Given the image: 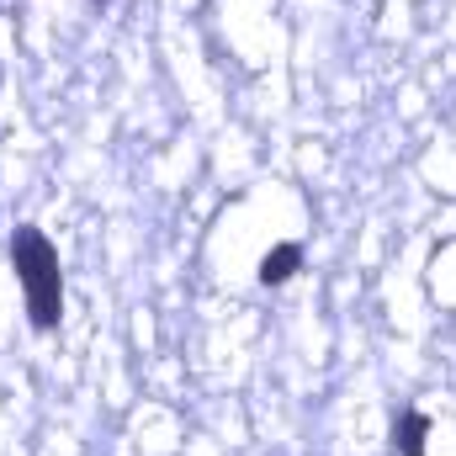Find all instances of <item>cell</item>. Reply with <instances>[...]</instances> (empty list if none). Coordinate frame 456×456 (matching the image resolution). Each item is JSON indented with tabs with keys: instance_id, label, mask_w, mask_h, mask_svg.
<instances>
[{
	"instance_id": "cell-4",
	"label": "cell",
	"mask_w": 456,
	"mask_h": 456,
	"mask_svg": "<svg viewBox=\"0 0 456 456\" xmlns=\"http://www.w3.org/2000/svg\"><path fill=\"white\" fill-rule=\"evenodd\" d=\"M96 5H107V0H96Z\"/></svg>"
},
{
	"instance_id": "cell-2",
	"label": "cell",
	"mask_w": 456,
	"mask_h": 456,
	"mask_svg": "<svg viewBox=\"0 0 456 456\" xmlns=\"http://www.w3.org/2000/svg\"><path fill=\"white\" fill-rule=\"evenodd\" d=\"M297 265H303V244H276V249L260 260V281H265V287H281V281L297 276Z\"/></svg>"
},
{
	"instance_id": "cell-1",
	"label": "cell",
	"mask_w": 456,
	"mask_h": 456,
	"mask_svg": "<svg viewBox=\"0 0 456 456\" xmlns=\"http://www.w3.org/2000/svg\"><path fill=\"white\" fill-rule=\"evenodd\" d=\"M11 271L27 292V319L32 330H59L64 319V271H59V249L48 244V233L32 224H21L11 233Z\"/></svg>"
},
{
	"instance_id": "cell-3",
	"label": "cell",
	"mask_w": 456,
	"mask_h": 456,
	"mask_svg": "<svg viewBox=\"0 0 456 456\" xmlns=\"http://www.w3.org/2000/svg\"><path fill=\"white\" fill-rule=\"evenodd\" d=\"M425 441H430V414L409 409V414L398 419V430H393V446L403 456H425Z\"/></svg>"
}]
</instances>
